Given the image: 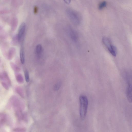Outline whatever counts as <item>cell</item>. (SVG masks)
Wrapping results in <instances>:
<instances>
[{
	"instance_id": "cell-18",
	"label": "cell",
	"mask_w": 132,
	"mask_h": 132,
	"mask_svg": "<svg viewBox=\"0 0 132 132\" xmlns=\"http://www.w3.org/2000/svg\"><path fill=\"white\" fill-rule=\"evenodd\" d=\"M15 90L16 93L20 96L23 97V93L20 87H17L15 89Z\"/></svg>"
},
{
	"instance_id": "cell-9",
	"label": "cell",
	"mask_w": 132,
	"mask_h": 132,
	"mask_svg": "<svg viewBox=\"0 0 132 132\" xmlns=\"http://www.w3.org/2000/svg\"><path fill=\"white\" fill-rule=\"evenodd\" d=\"M19 23L18 19L14 18L12 19L11 23V29L12 31H14L17 28Z\"/></svg>"
},
{
	"instance_id": "cell-4",
	"label": "cell",
	"mask_w": 132,
	"mask_h": 132,
	"mask_svg": "<svg viewBox=\"0 0 132 132\" xmlns=\"http://www.w3.org/2000/svg\"><path fill=\"white\" fill-rule=\"evenodd\" d=\"M68 32L72 40L74 42H77L78 40V37L75 31L72 28L69 27L68 28Z\"/></svg>"
},
{
	"instance_id": "cell-16",
	"label": "cell",
	"mask_w": 132,
	"mask_h": 132,
	"mask_svg": "<svg viewBox=\"0 0 132 132\" xmlns=\"http://www.w3.org/2000/svg\"><path fill=\"white\" fill-rule=\"evenodd\" d=\"M19 42H20L18 38V35H15L12 38V44L15 46L17 45Z\"/></svg>"
},
{
	"instance_id": "cell-22",
	"label": "cell",
	"mask_w": 132,
	"mask_h": 132,
	"mask_svg": "<svg viewBox=\"0 0 132 132\" xmlns=\"http://www.w3.org/2000/svg\"><path fill=\"white\" fill-rule=\"evenodd\" d=\"M1 84L3 86L5 89L7 90H9V86L6 82L4 81H2Z\"/></svg>"
},
{
	"instance_id": "cell-12",
	"label": "cell",
	"mask_w": 132,
	"mask_h": 132,
	"mask_svg": "<svg viewBox=\"0 0 132 132\" xmlns=\"http://www.w3.org/2000/svg\"><path fill=\"white\" fill-rule=\"evenodd\" d=\"M17 97L15 95H13L10 98L9 101L7 104L6 107L8 109H10L12 106V104L15 99Z\"/></svg>"
},
{
	"instance_id": "cell-21",
	"label": "cell",
	"mask_w": 132,
	"mask_h": 132,
	"mask_svg": "<svg viewBox=\"0 0 132 132\" xmlns=\"http://www.w3.org/2000/svg\"><path fill=\"white\" fill-rule=\"evenodd\" d=\"M25 79L26 81L27 82H28L29 81V76L28 72L26 70L25 72Z\"/></svg>"
},
{
	"instance_id": "cell-7",
	"label": "cell",
	"mask_w": 132,
	"mask_h": 132,
	"mask_svg": "<svg viewBox=\"0 0 132 132\" xmlns=\"http://www.w3.org/2000/svg\"><path fill=\"white\" fill-rule=\"evenodd\" d=\"M6 114L4 113H0V127H2L9 120Z\"/></svg>"
},
{
	"instance_id": "cell-13",
	"label": "cell",
	"mask_w": 132,
	"mask_h": 132,
	"mask_svg": "<svg viewBox=\"0 0 132 132\" xmlns=\"http://www.w3.org/2000/svg\"><path fill=\"white\" fill-rule=\"evenodd\" d=\"M42 45L40 44H38L36 46V52L37 55L38 57H41L42 52Z\"/></svg>"
},
{
	"instance_id": "cell-11",
	"label": "cell",
	"mask_w": 132,
	"mask_h": 132,
	"mask_svg": "<svg viewBox=\"0 0 132 132\" xmlns=\"http://www.w3.org/2000/svg\"><path fill=\"white\" fill-rule=\"evenodd\" d=\"M20 56L21 62L22 64H24L25 61V53L24 46L21 45L20 52Z\"/></svg>"
},
{
	"instance_id": "cell-14",
	"label": "cell",
	"mask_w": 132,
	"mask_h": 132,
	"mask_svg": "<svg viewBox=\"0 0 132 132\" xmlns=\"http://www.w3.org/2000/svg\"><path fill=\"white\" fill-rule=\"evenodd\" d=\"M10 64L12 69L15 72L18 73L20 71V68L13 62H11Z\"/></svg>"
},
{
	"instance_id": "cell-1",
	"label": "cell",
	"mask_w": 132,
	"mask_h": 132,
	"mask_svg": "<svg viewBox=\"0 0 132 132\" xmlns=\"http://www.w3.org/2000/svg\"><path fill=\"white\" fill-rule=\"evenodd\" d=\"M80 102L79 113L82 120H84L86 117L88 105L87 97L84 95L80 96L79 98Z\"/></svg>"
},
{
	"instance_id": "cell-19",
	"label": "cell",
	"mask_w": 132,
	"mask_h": 132,
	"mask_svg": "<svg viewBox=\"0 0 132 132\" xmlns=\"http://www.w3.org/2000/svg\"><path fill=\"white\" fill-rule=\"evenodd\" d=\"M20 1H13L11 2V4L14 7H18L20 4Z\"/></svg>"
},
{
	"instance_id": "cell-6",
	"label": "cell",
	"mask_w": 132,
	"mask_h": 132,
	"mask_svg": "<svg viewBox=\"0 0 132 132\" xmlns=\"http://www.w3.org/2000/svg\"><path fill=\"white\" fill-rule=\"evenodd\" d=\"M16 52V49L14 47H11L7 53V59L10 60L12 59Z\"/></svg>"
},
{
	"instance_id": "cell-26",
	"label": "cell",
	"mask_w": 132,
	"mask_h": 132,
	"mask_svg": "<svg viewBox=\"0 0 132 132\" xmlns=\"http://www.w3.org/2000/svg\"><path fill=\"white\" fill-rule=\"evenodd\" d=\"M64 2L65 3L67 4H70L71 2V1H64Z\"/></svg>"
},
{
	"instance_id": "cell-2",
	"label": "cell",
	"mask_w": 132,
	"mask_h": 132,
	"mask_svg": "<svg viewBox=\"0 0 132 132\" xmlns=\"http://www.w3.org/2000/svg\"><path fill=\"white\" fill-rule=\"evenodd\" d=\"M66 12L69 18L74 24L78 25L80 23L81 16L78 12L70 8L67 9Z\"/></svg>"
},
{
	"instance_id": "cell-17",
	"label": "cell",
	"mask_w": 132,
	"mask_h": 132,
	"mask_svg": "<svg viewBox=\"0 0 132 132\" xmlns=\"http://www.w3.org/2000/svg\"><path fill=\"white\" fill-rule=\"evenodd\" d=\"M107 5V2L105 1H103L99 4L98 8L99 9H102L105 7Z\"/></svg>"
},
{
	"instance_id": "cell-15",
	"label": "cell",
	"mask_w": 132,
	"mask_h": 132,
	"mask_svg": "<svg viewBox=\"0 0 132 132\" xmlns=\"http://www.w3.org/2000/svg\"><path fill=\"white\" fill-rule=\"evenodd\" d=\"M16 79L17 82L20 84H22L23 82V79L22 75L20 74H17L16 75Z\"/></svg>"
},
{
	"instance_id": "cell-10",
	"label": "cell",
	"mask_w": 132,
	"mask_h": 132,
	"mask_svg": "<svg viewBox=\"0 0 132 132\" xmlns=\"http://www.w3.org/2000/svg\"><path fill=\"white\" fill-rule=\"evenodd\" d=\"M108 51L113 56H116L117 54V48L114 46L112 44L107 47Z\"/></svg>"
},
{
	"instance_id": "cell-25",
	"label": "cell",
	"mask_w": 132,
	"mask_h": 132,
	"mask_svg": "<svg viewBox=\"0 0 132 132\" xmlns=\"http://www.w3.org/2000/svg\"><path fill=\"white\" fill-rule=\"evenodd\" d=\"M38 11V8L37 7H35L34 9V12L36 13H37Z\"/></svg>"
},
{
	"instance_id": "cell-24",
	"label": "cell",
	"mask_w": 132,
	"mask_h": 132,
	"mask_svg": "<svg viewBox=\"0 0 132 132\" xmlns=\"http://www.w3.org/2000/svg\"><path fill=\"white\" fill-rule=\"evenodd\" d=\"M60 84L59 82L57 84L55 87V90H58L60 87Z\"/></svg>"
},
{
	"instance_id": "cell-27",
	"label": "cell",
	"mask_w": 132,
	"mask_h": 132,
	"mask_svg": "<svg viewBox=\"0 0 132 132\" xmlns=\"http://www.w3.org/2000/svg\"><path fill=\"white\" fill-rule=\"evenodd\" d=\"M1 59H0V62H1Z\"/></svg>"
},
{
	"instance_id": "cell-8",
	"label": "cell",
	"mask_w": 132,
	"mask_h": 132,
	"mask_svg": "<svg viewBox=\"0 0 132 132\" xmlns=\"http://www.w3.org/2000/svg\"><path fill=\"white\" fill-rule=\"evenodd\" d=\"M131 85L129 82L127 90V96L128 100L129 103L132 102V89Z\"/></svg>"
},
{
	"instance_id": "cell-3",
	"label": "cell",
	"mask_w": 132,
	"mask_h": 132,
	"mask_svg": "<svg viewBox=\"0 0 132 132\" xmlns=\"http://www.w3.org/2000/svg\"><path fill=\"white\" fill-rule=\"evenodd\" d=\"M26 28L25 23H22L20 26L18 32V36L20 42L22 40Z\"/></svg>"
},
{
	"instance_id": "cell-5",
	"label": "cell",
	"mask_w": 132,
	"mask_h": 132,
	"mask_svg": "<svg viewBox=\"0 0 132 132\" xmlns=\"http://www.w3.org/2000/svg\"><path fill=\"white\" fill-rule=\"evenodd\" d=\"M0 80L4 81L6 82L9 86L11 85V80L9 77L8 74L6 71L3 72L0 75Z\"/></svg>"
},
{
	"instance_id": "cell-23",
	"label": "cell",
	"mask_w": 132,
	"mask_h": 132,
	"mask_svg": "<svg viewBox=\"0 0 132 132\" xmlns=\"http://www.w3.org/2000/svg\"><path fill=\"white\" fill-rule=\"evenodd\" d=\"M10 12L9 10L6 9L0 10V14H3L9 13Z\"/></svg>"
},
{
	"instance_id": "cell-20",
	"label": "cell",
	"mask_w": 132,
	"mask_h": 132,
	"mask_svg": "<svg viewBox=\"0 0 132 132\" xmlns=\"http://www.w3.org/2000/svg\"><path fill=\"white\" fill-rule=\"evenodd\" d=\"M13 131L14 132H25V129L23 128H17L13 129Z\"/></svg>"
}]
</instances>
